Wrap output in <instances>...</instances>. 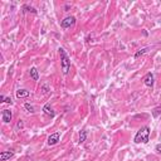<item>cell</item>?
I'll return each mask as SVG.
<instances>
[{"mask_svg":"<svg viewBox=\"0 0 161 161\" xmlns=\"http://www.w3.org/2000/svg\"><path fill=\"white\" fill-rule=\"evenodd\" d=\"M43 111H44L45 115H48V116H50V117H54V116H56V112L53 111V108L50 107V104H45V106L43 107Z\"/></svg>","mask_w":161,"mask_h":161,"instance_id":"ba28073f","label":"cell"},{"mask_svg":"<svg viewBox=\"0 0 161 161\" xmlns=\"http://www.w3.org/2000/svg\"><path fill=\"white\" fill-rule=\"evenodd\" d=\"M143 83L147 87H154V74L152 73H147L143 77Z\"/></svg>","mask_w":161,"mask_h":161,"instance_id":"277c9868","label":"cell"},{"mask_svg":"<svg viewBox=\"0 0 161 161\" xmlns=\"http://www.w3.org/2000/svg\"><path fill=\"white\" fill-rule=\"evenodd\" d=\"M147 50H149V48H142V49H140L137 53H136V54H135V58H139L140 56H142V54H145V53L147 52Z\"/></svg>","mask_w":161,"mask_h":161,"instance_id":"5bb4252c","label":"cell"},{"mask_svg":"<svg viewBox=\"0 0 161 161\" xmlns=\"http://www.w3.org/2000/svg\"><path fill=\"white\" fill-rule=\"evenodd\" d=\"M23 127H24V125H23V121L20 120L19 122H18V128H23Z\"/></svg>","mask_w":161,"mask_h":161,"instance_id":"ac0fdd59","label":"cell"},{"mask_svg":"<svg viewBox=\"0 0 161 161\" xmlns=\"http://www.w3.org/2000/svg\"><path fill=\"white\" fill-rule=\"evenodd\" d=\"M14 156V151H3L2 154H0V160L2 161H6V160H9L10 157H13Z\"/></svg>","mask_w":161,"mask_h":161,"instance_id":"52a82bcc","label":"cell"},{"mask_svg":"<svg viewBox=\"0 0 161 161\" xmlns=\"http://www.w3.org/2000/svg\"><path fill=\"white\" fill-rule=\"evenodd\" d=\"M155 150H156V152H159V154H161V143H159V145H156V147H155Z\"/></svg>","mask_w":161,"mask_h":161,"instance_id":"e0dca14e","label":"cell"},{"mask_svg":"<svg viewBox=\"0 0 161 161\" xmlns=\"http://www.w3.org/2000/svg\"><path fill=\"white\" fill-rule=\"evenodd\" d=\"M76 24V18L74 17H67L62 20L61 25H62V28L67 29V28H71V26H73Z\"/></svg>","mask_w":161,"mask_h":161,"instance_id":"3957f363","label":"cell"},{"mask_svg":"<svg viewBox=\"0 0 161 161\" xmlns=\"http://www.w3.org/2000/svg\"><path fill=\"white\" fill-rule=\"evenodd\" d=\"M2 117H3V122L9 124L10 121H11V118H13L11 111H9V110H4V111H3V113H2Z\"/></svg>","mask_w":161,"mask_h":161,"instance_id":"8992f818","label":"cell"},{"mask_svg":"<svg viewBox=\"0 0 161 161\" xmlns=\"http://www.w3.org/2000/svg\"><path fill=\"white\" fill-rule=\"evenodd\" d=\"M29 95H30L29 91H26V89H18V91H17V97H18V98L28 97Z\"/></svg>","mask_w":161,"mask_h":161,"instance_id":"9c48e42d","label":"cell"},{"mask_svg":"<svg viewBox=\"0 0 161 161\" xmlns=\"http://www.w3.org/2000/svg\"><path fill=\"white\" fill-rule=\"evenodd\" d=\"M30 77L34 79V80H38L39 79V74H38V71H37V68H34V67H33V68L30 69Z\"/></svg>","mask_w":161,"mask_h":161,"instance_id":"8fae6325","label":"cell"},{"mask_svg":"<svg viewBox=\"0 0 161 161\" xmlns=\"http://www.w3.org/2000/svg\"><path fill=\"white\" fill-rule=\"evenodd\" d=\"M59 137H61V135H59V132H56V133H53V135H50L49 137H48V145H56V143H58V141H59Z\"/></svg>","mask_w":161,"mask_h":161,"instance_id":"5b68a950","label":"cell"},{"mask_svg":"<svg viewBox=\"0 0 161 161\" xmlns=\"http://www.w3.org/2000/svg\"><path fill=\"white\" fill-rule=\"evenodd\" d=\"M24 108L28 111V112H30V113L34 112V107H33L32 104H29V103H25V104H24Z\"/></svg>","mask_w":161,"mask_h":161,"instance_id":"9a60e30c","label":"cell"},{"mask_svg":"<svg viewBox=\"0 0 161 161\" xmlns=\"http://www.w3.org/2000/svg\"><path fill=\"white\" fill-rule=\"evenodd\" d=\"M0 100H2V102H5V103H13L11 98H5L4 96H0Z\"/></svg>","mask_w":161,"mask_h":161,"instance_id":"2e32d148","label":"cell"},{"mask_svg":"<svg viewBox=\"0 0 161 161\" xmlns=\"http://www.w3.org/2000/svg\"><path fill=\"white\" fill-rule=\"evenodd\" d=\"M23 10L24 11H30V13H33V14H37V10L34 8H32V6H28V5H23Z\"/></svg>","mask_w":161,"mask_h":161,"instance_id":"4fadbf2b","label":"cell"},{"mask_svg":"<svg viewBox=\"0 0 161 161\" xmlns=\"http://www.w3.org/2000/svg\"><path fill=\"white\" fill-rule=\"evenodd\" d=\"M149 139H150V128L147 126H143L137 131L133 141H135V143H147Z\"/></svg>","mask_w":161,"mask_h":161,"instance_id":"6da1fadb","label":"cell"},{"mask_svg":"<svg viewBox=\"0 0 161 161\" xmlns=\"http://www.w3.org/2000/svg\"><path fill=\"white\" fill-rule=\"evenodd\" d=\"M160 115H161V104L157 106V107H155V108L152 110V117L154 118H157Z\"/></svg>","mask_w":161,"mask_h":161,"instance_id":"30bf717a","label":"cell"},{"mask_svg":"<svg viewBox=\"0 0 161 161\" xmlns=\"http://www.w3.org/2000/svg\"><path fill=\"white\" fill-rule=\"evenodd\" d=\"M86 137H87V131H86V130L80 131V133H79V142H84V141H86Z\"/></svg>","mask_w":161,"mask_h":161,"instance_id":"7c38bea8","label":"cell"},{"mask_svg":"<svg viewBox=\"0 0 161 161\" xmlns=\"http://www.w3.org/2000/svg\"><path fill=\"white\" fill-rule=\"evenodd\" d=\"M58 50H59V56H61L62 72H63V74H68L69 73V68H71V59H69L68 54H67L63 48H59Z\"/></svg>","mask_w":161,"mask_h":161,"instance_id":"7a4b0ae2","label":"cell"}]
</instances>
